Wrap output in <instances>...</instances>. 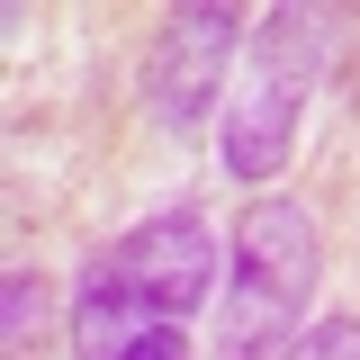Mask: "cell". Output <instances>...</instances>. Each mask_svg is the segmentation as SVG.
Here are the masks:
<instances>
[{
	"mask_svg": "<svg viewBox=\"0 0 360 360\" xmlns=\"http://www.w3.org/2000/svg\"><path fill=\"white\" fill-rule=\"evenodd\" d=\"M45 342H54V288L37 270H9V288H0V360H45Z\"/></svg>",
	"mask_w": 360,
	"mask_h": 360,
	"instance_id": "cell-5",
	"label": "cell"
},
{
	"mask_svg": "<svg viewBox=\"0 0 360 360\" xmlns=\"http://www.w3.org/2000/svg\"><path fill=\"white\" fill-rule=\"evenodd\" d=\"M127 360H189V342H180V324H153V333H144Z\"/></svg>",
	"mask_w": 360,
	"mask_h": 360,
	"instance_id": "cell-7",
	"label": "cell"
},
{
	"mask_svg": "<svg viewBox=\"0 0 360 360\" xmlns=\"http://www.w3.org/2000/svg\"><path fill=\"white\" fill-rule=\"evenodd\" d=\"M279 360H360V315H324V324H307Z\"/></svg>",
	"mask_w": 360,
	"mask_h": 360,
	"instance_id": "cell-6",
	"label": "cell"
},
{
	"mask_svg": "<svg viewBox=\"0 0 360 360\" xmlns=\"http://www.w3.org/2000/svg\"><path fill=\"white\" fill-rule=\"evenodd\" d=\"M315 217L297 198H252L234 225V252H225V315H217V360H262L288 352L315 297Z\"/></svg>",
	"mask_w": 360,
	"mask_h": 360,
	"instance_id": "cell-3",
	"label": "cell"
},
{
	"mask_svg": "<svg viewBox=\"0 0 360 360\" xmlns=\"http://www.w3.org/2000/svg\"><path fill=\"white\" fill-rule=\"evenodd\" d=\"M333 37H342L333 9H270L252 27V63H243V82L225 99V172L243 189L288 172L297 127H307V99L324 82V63H333Z\"/></svg>",
	"mask_w": 360,
	"mask_h": 360,
	"instance_id": "cell-2",
	"label": "cell"
},
{
	"mask_svg": "<svg viewBox=\"0 0 360 360\" xmlns=\"http://www.w3.org/2000/svg\"><path fill=\"white\" fill-rule=\"evenodd\" d=\"M217 234L198 207H172V217L127 225L117 243H99L72 279V352L82 360H127L153 324H180L217 288Z\"/></svg>",
	"mask_w": 360,
	"mask_h": 360,
	"instance_id": "cell-1",
	"label": "cell"
},
{
	"mask_svg": "<svg viewBox=\"0 0 360 360\" xmlns=\"http://www.w3.org/2000/svg\"><path fill=\"white\" fill-rule=\"evenodd\" d=\"M234 45H243V18L198 0V9H172L162 37L144 54V108L162 135H189L198 117H217L225 99V72H234Z\"/></svg>",
	"mask_w": 360,
	"mask_h": 360,
	"instance_id": "cell-4",
	"label": "cell"
}]
</instances>
